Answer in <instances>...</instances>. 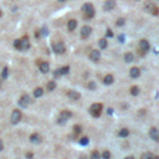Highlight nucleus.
<instances>
[{"label": "nucleus", "mask_w": 159, "mask_h": 159, "mask_svg": "<svg viewBox=\"0 0 159 159\" xmlns=\"http://www.w3.org/2000/svg\"><path fill=\"white\" fill-rule=\"evenodd\" d=\"M14 47L19 51H26L30 47V40H29V36H22L21 39H18L14 41Z\"/></svg>", "instance_id": "obj_1"}, {"label": "nucleus", "mask_w": 159, "mask_h": 159, "mask_svg": "<svg viewBox=\"0 0 159 159\" xmlns=\"http://www.w3.org/2000/svg\"><path fill=\"white\" fill-rule=\"evenodd\" d=\"M82 14H83V18L86 20H90L95 16V6L92 5L91 3H86L83 4L82 6Z\"/></svg>", "instance_id": "obj_2"}, {"label": "nucleus", "mask_w": 159, "mask_h": 159, "mask_svg": "<svg viewBox=\"0 0 159 159\" xmlns=\"http://www.w3.org/2000/svg\"><path fill=\"white\" fill-rule=\"evenodd\" d=\"M102 110H103V105L102 103H93L91 107H90V114L92 117H95V118H98L99 116L102 114Z\"/></svg>", "instance_id": "obj_3"}, {"label": "nucleus", "mask_w": 159, "mask_h": 159, "mask_svg": "<svg viewBox=\"0 0 159 159\" xmlns=\"http://www.w3.org/2000/svg\"><path fill=\"white\" fill-rule=\"evenodd\" d=\"M72 117V112H70V111H61V113H60V116H58V119H57V123L58 124H65L66 122H67L70 118Z\"/></svg>", "instance_id": "obj_4"}, {"label": "nucleus", "mask_w": 159, "mask_h": 159, "mask_svg": "<svg viewBox=\"0 0 159 159\" xmlns=\"http://www.w3.org/2000/svg\"><path fill=\"white\" fill-rule=\"evenodd\" d=\"M144 9L149 13V14H152V15H159V9H158V6L152 3V1H147L146 5H144Z\"/></svg>", "instance_id": "obj_5"}, {"label": "nucleus", "mask_w": 159, "mask_h": 159, "mask_svg": "<svg viewBox=\"0 0 159 159\" xmlns=\"http://www.w3.org/2000/svg\"><path fill=\"white\" fill-rule=\"evenodd\" d=\"M149 49H150V45H149V43H148L146 39L139 41V50H138V52L140 51V55L142 56H143L147 51H149Z\"/></svg>", "instance_id": "obj_6"}, {"label": "nucleus", "mask_w": 159, "mask_h": 159, "mask_svg": "<svg viewBox=\"0 0 159 159\" xmlns=\"http://www.w3.org/2000/svg\"><path fill=\"white\" fill-rule=\"evenodd\" d=\"M52 50L56 52V54H63L66 51V46L62 41H57V43H54L52 44Z\"/></svg>", "instance_id": "obj_7"}, {"label": "nucleus", "mask_w": 159, "mask_h": 159, "mask_svg": "<svg viewBox=\"0 0 159 159\" xmlns=\"http://www.w3.org/2000/svg\"><path fill=\"white\" fill-rule=\"evenodd\" d=\"M21 118H22V113H21L19 110H15V111H13V113H11V117H10V119H11V123H13V124L19 123Z\"/></svg>", "instance_id": "obj_8"}, {"label": "nucleus", "mask_w": 159, "mask_h": 159, "mask_svg": "<svg viewBox=\"0 0 159 159\" xmlns=\"http://www.w3.org/2000/svg\"><path fill=\"white\" fill-rule=\"evenodd\" d=\"M69 72H70V66H63V67H61V69H58V70L55 71L54 76H55V77L63 76V75H67Z\"/></svg>", "instance_id": "obj_9"}, {"label": "nucleus", "mask_w": 159, "mask_h": 159, "mask_svg": "<svg viewBox=\"0 0 159 159\" xmlns=\"http://www.w3.org/2000/svg\"><path fill=\"white\" fill-rule=\"evenodd\" d=\"M116 7V0H106L105 5H103V9L106 11H111Z\"/></svg>", "instance_id": "obj_10"}, {"label": "nucleus", "mask_w": 159, "mask_h": 159, "mask_svg": "<svg viewBox=\"0 0 159 159\" xmlns=\"http://www.w3.org/2000/svg\"><path fill=\"white\" fill-rule=\"evenodd\" d=\"M30 102H31V99H30V97L28 95H22L20 97V99H19V105L21 107H28L30 105Z\"/></svg>", "instance_id": "obj_11"}, {"label": "nucleus", "mask_w": 159, "mask_h": 159, "mask_svg": "<svg viewBox=\"0 0 159 159\" xmlns=\"http://www.w3.org/2000/svg\"><path fill=\"white\" fill-rule=\"evenodd\" d=\"M92 32V29L90 26H82V29L80 30V34H81V37L82 39H87Z\"/></svg>", "instance_id": "obj_12"}, {"label": "nucleus", "mask_w": 159, "mask_h": 159, "mask_svg": "<svg viewBox=\"0 0 159 159\" xmlns=\"http://www.w3.org/2000/svg\"><path fill=\"white\" fill-rule=\"evenodd\" d=\"M149 137L152 138L153 140L158 142L159 140V129H157L155 127H152L149 129Z\"/></svg>", "instance_id": "obj_13"}, {"label": "nucleus", "mask_w": 159, "mask_h": 159, "mask_svg": "<svg viewBox=\"0 0 159 159\" xmlns=\"http://www.w3.org/2000/svg\"><path fill=\"white\" fill-rule=\"evenodd\" d=\"M99 57H101V52H99V50H92L90 52V58L93 62H97L99 60Z\"/></svg>", "instance_id": "obj_14"}, {"label": "nucleus", "mask_w": 159, "mask_h": 159, "mask_svg": "<svg viewBox=\"0 0 159 159\" xmlns=\"http://www.w3.org/2000/svg\"><path fill=\"white\" fill-rule=\"evenodd\" d=\"M67 96H69V98H70V99H72V101H78V99L81 98V95L78 93V92L73 91V90L67 91Z\"/></svg>", "instance_id": "obj_15"}, {"label": "nucleus", "mask_w": 159, "mask_h": 159, "mask_svg": "<svg viewBox=\"0 0 159 159\" xmlns=\"http://www.w3.org/2000/svg\"><path fill=\"white\" fill-rule=\"evenodd\" d=\"M39 69L43 73H47L49 70H50V65L49 62H45V61H40L39 62Z\"/></svg>", "instance_id": "obj_16"}, {"label": "nucleus", "mask_w": 159, "mask_h": 159, "mask_svg": "<svg viewBox=\"0 0 159 159\" xmlns=\"http://www.w3.org/2000/svg\"><path fill=\"white\" fill-rule=\"evenodd\" d=\"M30 142L31 143H41V136L39 134V133H32V134L30 136Z\"/></svg>", "instance_id": "obj_17"}, {"label": "nucleus", "mask_w": 159, "mask_h": 159, "mask_svg": "<svg viewBox=\"0 0 159 159\" xmlns=\"http://www.w3.org/2000/svg\"><path fill=\"white\" fill-rule=\"evenodd\" d=\"M139 75H140V70H139L138 67H132V69L129 70V76L133 77V78L139 77Z\"/></svg>", "instance_id": "obj_18"}, {"label": "nucleus", "mask_w": 159, "mask_h": 159, "mask_svg": "<svg viewBox=\"0 0 159 159\" xmlns=\"http://www.w3.org/2000/svg\"><path fill=\"white\" fill-rule=\"evenodd\" d=\"M76 26H77V21L75 20V19H70L69 22H67V29L70 31H73L75 29H76Z\"/></svg>", "instance_id": "obj_19"}, {"label": "nucleus", "mask_w": 159, "mask_h": 159, "mask_svg": "<svg viewBox=\"0 0 159 159\" xmlns=\"http://www.w3.org/2000/svg\"><path fill=\"white\" fill-rule=\"evenodd\" d=\"M140 159H159V157H158V155H154L153 153L147 152V153H143V154H142Z\"/></svg>", "instance_id": "obj_20"}, {"label": "nucleus", "mask_w": 159, "mask_h": 159, "mask_svg": "<svg viewBox=\"0 0 159 159\" xmlns=\"http://www.w3.org/2000/svg\"><path fill=\"white\" fill-rule=\"evenodd\" d=\"M113 80H114L113 75H107V76L103 78V83H105V85H112Z\"/></svg>", "instance_id": "obj_21"}, {"label": "nucleus", "mask_w": 159, "mask_h": 159, "mask_svg": "<svg viewBox=\"0 0 159 159\" xmlns=\"http://www.w3.org/2000/svg\"><path fill=\"white\" fill-rule=\"evenodd\" d=\"M118 136L122 137V138L128 137V136H129V129H127V128H122V129L118 132Z\"/></svg>", "instance_id": "obj_22"}, {"label": "nucleus", "mask_w": 159, "mask_h": 159, "mask_svg": "<svg viewBox=\"0 0 159 159\" xmlns=\"http://www.w3.org/2000/svg\"><path fill=\"white\" fill-rule=\"evenodd\" d=\"M43 95H44V90L41 88V87H37V88L34 90V96H35L36 98H37V97H41Z\"/></svg>", "instance_id": "obj_23"}, {"label": "nucleus", "mask_w": 159, "mask_h": 159, "mask_svg": "<svg viewBox=\"0 0 159 159\" xmlns=\"http://www.w3.org/2000/svg\"><path fill=\"white\" fill-rule=\"evenodd\" d=\"M124 60H125V62H132L133 60H134V55L131 54V52H127L124 55Z\"/></svg>", "instance_id": "obj_24"}, {"label": "nucleus", "mask_w": 159, "mask_h": 159, "mask_svg": "<svg viewBox=\"0 0 159 159\" xmlns=\"http://www.w3.org/2000/svg\"><path fill=\"white\" fill-rule=\"evenodd\" d=\"M98 45H99V49H106L107 47V39H99Z\"/></svg>", "instance_id": "obj_25"}, {"label": "nucleus", "mask_w": 159, "mask_h": 159, "mask_svg": "<svg viewBox=\"0 0 159 159\" xmlns=\"http://www.w3.org/2000/svg\"><path fill=\"white\" fill-rule=\"evenodd\" d=\"M131 95L132 96H138L139 95V87L138 86H133L131 88Z\"/></svg>", "instance_id": "obj_26"}, {"label": "nucleus", "mask_w": 159, "mask_h": 159, "mask_svg": "<svg viewBox=\"0 0 159 159\" xmlns=\"http://www.w3.org/2000/svg\"><path fill=\"white\" fill-rule=\"evenodd\" d=\"M90 159H101V154H99V152H97V150H93V152L91 153Z\"/></svg>", "instance_id": "obj_27"}, {"label": "nucleus", "mask_w": 159, "mask_h": 159, "mask_svg": "<svg viewBox=\"0 0 159 159\" xmlns=\"http://www.w3.org/2000/svg\"><path fill=\"white\" fill-rule=\"evenodd\" d=\"M55 87H56L55 81H50V82L47 83V90H49V91H54V90H55Z\"/></svg>", "instance_id": "obj_28"}, {"label": "nucleus", "mask_w": 159, "mask_h": 159, "mask_svg": "<svg viewBox=\"0 0 159 159\" xmlns=\"http://www.w3.org/2000/svg\"><path fill=\"white\" fill-rule=\"evenodd\" d=\"M81 125H78V124H76V125H73V133H75V136H77V134H80L81 133Z\"/></svg>", "instance_id": "obj_29"}, {"label": "nucleus", "mask_w": 159, "mask_h": 159, "mask_svg": "<svg viewBox=\"0 0 159 159\" xmlns=\"http://www.w3.org/2000/svg\"><path fill=\"white\" fill-rule=\"evenodd\" d=\"M80 144H81V146H87V144H88V138H87V137L80 138Z\"/></svg>", "instance_id": "obj_30"}, {"label": "nucleus", "mask_w": 159, "mask_h": 159, "mask_svg": "<svg viewBox=\"0 0 159 159\" xmlns=\"http://www.w3.org/2000/svg\"><path fill=\"white\" fill-rule=\"evenodd\" d=\"M101 158H103V159H111V153L108 152V150H105V152L102 153V155H101Z\"/></svg>", "instance_id": "obj_31"}, {"label": "nucleus", "mask_w": 159, "mask_h": 159, "mask_svg": "<svg viewBox=\"0 0 159 159\" xmlns=\"http://www.w3.org/2000/svg\"><path fill=\"white\" fill-rule=\"evenodd\" d=\"M116 25H117V26H123V25H124V19L123 18L118 19V20H117V22H116Z\"/></svg>", "instance_id": "obj_32"}, {"label": "nucleus", "mask_w": 159, "mask_h": 159, "mask_svg": "<svg viewBox=\"0 0 159 159\" xmlns=\"http://www.w3.org/2000/svg\"><path fill=\"white\" fill-rule=\"evenodd\" d=\"M106 36H107V37H112V36H113V31H112L111 29H107V31H106Z\"/></svg>", "instance_id": "obj_33"}, {"label": "nucleus", "mask_w": 159, "mask_h": 159, "mask_svg": "<svg viewBox=\"0 0 159 159\" xmlns=\"http://www.w3.org/2000/svg\"><path fill=\"white\" fill-rule=\"evenodd\" d=\"M87 87H88V88H91V90H95V88H96V85H95V82H90L88 85H87Z\"/></svg>", "instance_id": "obj_34"}, {"label": "nucleus", "mask_w": 159, "mask_h": 159, "mask_svg": "<svg viewBox=\"0 0 159 159\" xmlns=\"http://www.w3.org/2000/svg\"><path fill=\"white\" fill-rule=\"evenodd\" d=\"M6 75H7V69H4V71H3V78L6 77Z\"/></svg>", "instance_id": "obj_35"}, {"label": "nucleus", "mask_w": 159, "mask_h": 159, "mask_svg": "<svg viewBox=\"0 0 159 159\" xmlns=\"http://www.w3.org/2000/svg\"><path fill=\"white\" fill-rule=\"evenodd\" d=\"M3 149H4V143H3V140L0 139V152H1Z\"/></svg>", "instance_id": "obj_36"}, {"label": "nucleus", "mask_w": 159, "mask_h": 159, "mask_svg": "<svg viewBox=\"0 0 159 159\" xmlns=\"http://www.w3.org/2000/svg\"><path fill=\"white\" fill-rule=\"evenodd\" d=\"M118 40L121 41V43H124V35H121V36H118Z\"/></svg>", "instance_id": "obj_37"}, {"label": "nucleus", "mask_w": 159, "mask_h": 159, "mask_svg": "<svg viewBox=\"0 0 159 159\" xmlns=\"http://www.w3.org/2000/svg\"><path fill=\"white\" fill-rule=\"evenodd\" d=\"M26 157H28L29 159H31L32 157H34V154H32V153H26Z\"/></svg>", "instance_id": "obj_38"}, {"label": "nucleus", "mask_w": 159, "mask_h": 159, "mask_svg": "<svg viewBox=\"0 0 159 159\" xmlns=\"http://www.w3.org/2000/svg\"><path fill=\"white\" fill-rule=\"evenodd\" d=\"M112 112H113V111H112V108H108V111H107V113H108V114H112Z\"/></svg>", "instance_id": "obj_39"}, {"label": "nucleus", "mask_w": 159, "mask_h": 159, "mask_svg": "<svg viewBox=\"0 0 159 159\" xmlns=\"http://www.w3.org/2000/svg\"><path fill=\"white\" fill-rule=\"evenodd\" d=\"M124 159H134L133 157H127V158H124Z\"/></svg>", "instance_id": "obj_40"}, {"label": "nucleus", "mask_w": 159, "mask_h": 159, "mask_svg": "<svg viewBox=\"0 0 159 159\" xmlns=\"http://www.w3.org/2000/svg\"><path fill=\"white\" fill-rule=\"evenodd\" d=\"M1 15H3V13H1V10H0V18H1Z\"/></svg>", "instance_id": "obj_41"}, {"label": "nucleus", "mask_w": 159, "mask_h": 159, "mask_svg": "<svg viewBox=\"0 0 159 159\" xmlns=\"http://www.w3.org/2000/svg\"><path fill=\"white\" fill-rule=\"evenodd\" d=\"M81 159H86V158H85V157H82V158H81Z\"/></svg>", "instance_id": "obj_42"}, {"label": "nucleus", "mask_w": 159, "mask_h": 159, "mask_svg": "<svg viewBox=\"0 0 159 159\" xmlns=\"http://www.w3.org/2000/svg\"><path fill=\"white\" fill-rule=\"evenodd\" d=\"M60 1H61V3H62V1H65V0H60Z\"/></svg>", "instance_id": "obj_43"}]
</instances>
